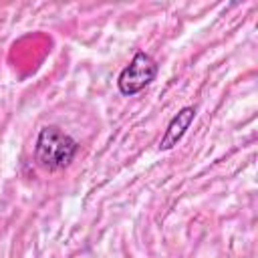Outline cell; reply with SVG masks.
Returning a JSON list of instances; mask_svg holds the SVG:
<instances>
[{
    "label": "cell",
    "instance_id": "obj_1",
    "mask_svg": "<svg viewBox=\"0 0 258 258\" xmlns=\"http://www.w3.org/2000/svg\"><path fill=\"white\" fill-rule=\"evenodd\" d=\"M79 151V143L58 125H44L34 143V161L46 171H58L71 165Z\"/></svg>",
    "mask_w": 258,
    "mask_h": 258
},
{
    "label": "cell",
    "instance_id": "obj_3",
    "mask_svg": "<svg viewBox=\"0 0 258 258\" xmlns=\"http://www.w3.org/2000/svg\"><path fill=\"white\" fill-rule=\"evenodd\" d=\"M194 119H196V107H194V105L181 107V109L171 117V121L167 123L165 133L161 135L159 145H157L159 151H169V149H173V147L183 139V135L187 133V129H189V125L194 123Z\"/></svg>",
    "mask_w": 258,
    "mask_h": 258
},
{
    "label": "cell",
    "instance_id": "obj_2",
    "mask_svg": "<svg viewBox=\"0 0 258 258\" xmlns=\"http://www.w3.org/2000/svg\"><path fill=\"white\" fill-rule=\"evenodd\" d=\"M159 73V64L157 60L145 52V50H137L133 54V58L129 60V64L123 67V71L117 77V89L121 95L125 97H133L139 91H143L147 85H151L155 81Z\"/></svg>",
    "mask_w": 258,
    "mask_h": 258
}]
</instances>
